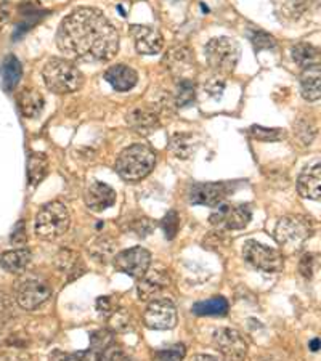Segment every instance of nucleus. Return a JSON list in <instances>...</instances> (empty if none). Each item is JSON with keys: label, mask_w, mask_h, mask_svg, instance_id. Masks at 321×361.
Returning <instances> with one entry per match:
<instances>
[{"label": "nucleus", "mask_w": 321, "mask_h": 361, "mask_svg": "<svg viewBox=\"0 0 321 361\" xmlns=\"http://www.w3.org/2000/svg\"><path fill=\"white\" fill-rule=\"evenodd\" d=\"M56 45L69 60L103 63L118 54L119 32L100 10L78 8L63 18Z\"/></svg>", "instance_id": "f257e3e1"}, {"label": "nucleus", "mask_w": 321, "mask_h": 361, "mask_svg": "<svg viewBox=\"0 0 321 361\" xmlns=\"http://www.w3.org/2000/svg\"><path fill=\"white\" fill-rule=\"evenodd\" d=\"M42 78L50 92L68 95L84 85V75L73 61L66 58H50L42 69Z\"/></svg>", "instance_id": "f03ea898"}, {"label": "nucleus", "mask_w": 321, "mask_h": 361, "mask_svg": "<svg viewBox=\"0 0 321 361\" xmlns=\"http://www.w3.org/2000/svg\"><path fill=\"white\" fill-rule=\"evenodd\" d=\"M155 166L156 153L153 148L143 143H135L122 149L116 159V172L127 182H138L150 176Z\"/></svg>", "instance_id": "7ed1b4c3"}, {"label": "nucleus", "mask_w": 321, "mask_h": 361, "mask_svg": "<svg viewBox=\"0 0 321 361\" xmlns=\"http://www.w3.org/2000/svg\"><path fill=\"white\" fill-rule=\"evenodd\" d=\"M69 225H71V214H69L66 204L61 201H52L40 207L36 215L34 230H36L39 238L52 241L63 236L68 231Z\"/></svg>", "instance_id": "20e7f679"}, {"label": "nucleus", "mask_w": 321, "mask_h": 361, "mask_svg": "<svg viewBox=\"0 0 321 361\" xmlns=\"http://www.w3.org/2000/svg\"><path fill=\"white\" fill-rule=\"evenodd\" d=\"M315 233V224L305 215H286L275 226V240L286 250H299Z\"/></svg>", "instance_id": "39448f33"}, {"label": "nucleus", "mask_w": 321, "mask_h": 361, "mask_svg": "<svg viewBox=\"0 0 321 361\" xmlns=\"http://www.w3.org/2000/svg\"><path fill=\"white\" fill-rule=\"evenodd\" d=\"M206 61L209 68L219 75L231 74L239 61V45L230 37H215L209 40L206 49H204Z\"/></svg>", "instance_id": "423d86ee"}, {"label": "nucleus", "mask_w": 321, "mask_h": 361, "mask_svg": "<svg viewBox=\"0 0 321 361\" xmlns=\"http://www.w3.org/2000/svg\"><path fill=\"white\" fill-rule=\"evenodd\" d=\"M243 259L254 269L267 273L281 271L284 265V259L279 250L257 241H246L243 244Z\"/></svg>", "instance_id": "0eeeda50"}, {"label": "nucleus", "mask_w": 321, "mask_h": 361, "mask_svg": "<svg viewBox=\"0 0 321 361\" xmlns=\"http://www.w3.org/2000/svg\"><path fill=\"white\" fill-rule=\"evenodd\" d=\"M253 219L250 207L246 204H220L217 211L211 214L209 222L222 230H243Z\"/></svg>", "instance_id": "6e6552de"}, {"label": "nucleus", "mask_w": 321, "mask_h": 361, "mask_svg": "<svg viewBox=\"0 0 321 361\" xmlns=\"http://www.w3.org/2000/svg\"><path fill=\"white\" fill-rule=\"evenodd\" d=\"M145 324L155 331H171L177 326V308L169 299H153L145 310Z\"/></svg>", "instance_id": "1a4fd4ad"}, {"label": "nucleus", "mask_w": 321, "mask_h": 361, "mask_svg": "<svg viewBox=\"0 0 321 361\" xmlns=\"http://www.w3.org/2000/svg\"><path fill=\"white\" fill-rule=\"evenodd\" d=\"M113 264H114V269L118 271L140 279L150 270L151 254L147 249L138 247V246L132 249H126L122 250V252L116 254V257L113 259Z\"/></svg>", "instance_id": "9d476101"}, {"label": "nucleus", "mask_w": 321, "mask_h": 361, "mask_svg": "<svg viewBox=\"0 0 321 361\" xmlns=\"http://www.w3.org/2000/svg\"><path fill=\"white\" fill-rule=\"evenodd\" d=\"M214 347L229 361H243L248 355V342L236 329L220 328L212 336Z\"/></svg>", "instance_id": "9b49d317"}, {"label": "nucleus", "mask_w": 321, "mask_h": 361, "mask_svg": "<svg viewBox=\"0 0 321 361\" xmlns=\"http://www.w3.org/2000/svg\"><path fill=\"white\" fill-rule=\"evenodd\" d=\"M231 193L229 183H195L188 188L190 204H200V206L219 207L226 201Z\"/></svg>", "instance_id": "f8f14e48"}, {"label": "nucleus", "mask_w": 321, "mask_h": 361, "mask_svg": "<svg viewBox=\"0 0 321 361\" xmlns=\"http://www.w3.org/2000/svg\"><path fill=\"white\" fill-rule=\"evenodd\" d=\"M52 297V288L39 279H26L16 288V302L25 310H36Z\"/></svg>", "instance_id": "ddd939ff"}, {"label": "nucleus", "mask_w": 321, "mask_h": 361, "mask_svg": "<svg viewBox=\"0 0 321 361\" xmlns=\"http://www.w3.org/2000/svg\"><path fill=\"white\" fill-rule=\"evenodd\" d=\"M131 32L133 44L140 55H157L164 49V37L156 27L145 25H132Z\"/></svg>", "instance_id": "4468645a"}, {"label": "nucleus", "mask_w": 321, "mask_h": 361, "mask_svg": "<svg viewBox=\"0 0 321 361\" xmlns=\"http://www.w3.org/2000/svg\"><path fill=\"white\" fill-rule=\"evenodd\" d=\"M164 65L169 73L178 79H190L188 75L195 71V54L190 47L180 45L174 47L164 56Z\"/></svg>", "instance_id": "2eb2a0df"}, {"label": "nucleus", "mask_w": 321, "mask_h": 361, "mask_svg": "<svg viewBox=\"0 0 321 361\" xmlns=\"http://www.w3.org/2000/svg\"><path fill=\"white\" fill-rule=\"evenodd\" d=\"M85 206L93 212H103L114 206L116 191L103 182H92L84 193Z\"/></svg>", "instance_id": "dca6fc26"}, {"label": "nucleus", "mask_w": 321, "mask_h": 361, "mask_svg": "<svg viewBox=\"0 0 321 361\" xmlns=\"http://www.w3.org/2000/svg\"><path fill=\"white\" fill-rule=\"evenodd\" d=\"M297 191L302 197L312 201H320L321 197V166L320 162H313L305 167L297 180Z\"/></svg>", "instance_id": "f3484780"}, {"label": "nucleus", "mask_w": 321, "mask_h": 361, "mask_svg": "<svg viewBox=\"0 0 321 361\" xmlns=\"http://www.w3.org/2000/svg\"><path fill=\"white\" fill-rule=\"evenodd\" d=\"M169 286V275L162 270H148L140 278L138 297L142 300H153L156 295Z\"/></svg>", "instance_id": "a211bd4d"}, {"label": "nucleus", "mask_w": 321, "mask_h": 361, "mask_svg": "<svg viewBox=\"0 0 321 361\" xmlns=\"http://www.w3.org/2000/svg\"><path fill=\"white\" fill-rule=\"evenodd\" d=\"M126 121L131 129H133L142 135H148L156 129H159L161 122L157 114L150 108H135L128 111L126 116Z\"/></svg>", "instance_id": "6ab92c4d"}, {"label": "nucleus", "mask_w": 321, "mask_h": 361, "mask_svg": "<svg viewBox=\"0 0 321 361\" xmlns=\"http://www.w3.org/2000/svg\"><path fill=\"white\" fill-rule=\"evenodd\" d=\"M104 80L118 92H128L138 82V74L135 69L126 65H114L104 73Z\"/></svg>", "instance_id": "aec40b11"}, {"label": "nucleus", "mask_w": 321, "mask_h": 361, "mask_svg": "<svg viewBox=\"0 0 321 361\" xmlns=\"http://www.w3.org/2000/svg\"><path fill=\"white\" fill-rule=\"evenodd\" d=\"M44 95L36 89H25L18 95V108L28 119H36L44 111Z\"/></svg>", "instance_id": "412c9836"}, {"label": "nucleus", "mask_w": 321, "mask_h": 361, "mask_svg": "<svg viewBox=\"0 0 321 361\" xmlns=\"http://www.w3.org/2000/svg\"><path fill=\"white\" fill-rule=\"evenodd\" d=\"M32 260V254L28 247H20L15 250H7L0 255V267L8 273H23Z\"/></svg>", "instance_id": "4be33fe9"}, {"label": "nucleus", "mask_w": 321, "mask_h": 361, "mask_svg": "<svg viewBox=\"0 0 321 361\" xmlns=\"http://www.w3.org/2000/svg\"><path fill=\"white\" fill-rule=\"evenodd\" d=\"M55 267L63 273V275H68L71 278H78L85 271L83 260H80V255L71 249H61L60 252L56 254Z\"/></svg>", "instance_id": "5701e85b"}, {"label": "nucleus", "mask_w": 321, "mask_h": 361, "mask_svg": "<svg viewBox=\"0 0 321 361\" xmlns=\"http://www.w3.org/2000/svg\"><path fill=\"white\" fill-rule=\"evenodd\" d=\"M301 93L307 102L315 103L321 97V74L320 66L303 69L301 75Z\"/></svg>", "instance_id": "b1692460"}, {"label": "nucleus", "mask_w": 321, "mask_h": 361, "mask_svg": "<svg viewBox=\"0 0 321 361\" xmlns=\"http://www.w3.org/2000/svg\"><path fill=\"white\" fill-rule=\"evenodd\" d=\"M291 56L302 69L320 66V50L312 44H297L291 49Z\"/></svg>", "instance_id": "393cba45"}, {"label": "nucleus", "mask_w": 321, "mask_h": 361, "mask_svg": "<svg viewBox=\"0 0 321 361\" xmlns=\"http://www.w3.org/2000/svg\"><path fill=\"white\" fill-rule=\"evenodd\" d=\"M49 173V159L44 153H31L28 159V182L37 186Z\"/></svg>", "instance_id": "a878e982"}, {"label": "nucleus", "mask_w": 321, "mask_h": 361, "mask_svg": "<svg viewBox=\"0 0 321 361\" xmlns=\"http://www.w3.org/2000/svg\"><path fill=\"white\" fill-rule=\"evenodd\" d=\"M191 312L196 317H225L229 313V302L224 297H214V299L198 302L193 305Z\"/></svg>", "instance_id": "bb28decb"}, {"label": "nucleus", "mask_w": 321, "mask_h": 361, "mask_svg": "<svg viewBox=\"0 0 321 361\" xmlns=\"http://www.w3.org/2000/svg\"><path fill=\"white\" fill-rule=\"evenodd\" d=\"M21 75H23V68H21L20 60L15 55H8L4 60V65H2V80H4L5 89L13 90L21 80Z\"/></svg>", "instance_id": "cd10ccee"}, {"label": "nucleus", "mask_w": 321, "mask_h": 361, "mask_svg": "<svg viewBox=\"0 0 321 361\" xmlns=\"http://www.w3.org/2000/svg\"><path fill=\"white\" fill-rule=\"evenodd\" d=\"M169 148L178 159H188L195 153V137L191 133H175L169 142Z\"/></svg>", "instance_id": "c85d7f7f"}, {"label": "nucleus", "mask_w": 321, "mask_h": 361, "mask_svg": "<svg viewBox=\"0 0 321 361\" xmlns=\"http://www.w3.org/2000/svg\"><path fill=\"white\" fill-rule=\"evenodd\" d=\"M172 102L178 108H185L195 102V82L191 79H178Z\"/></svg>", "instance_id": "c756f323"}, {"label": "nucleus", "mask_w": 321, "mask_h": 361, "mask_svg": "<svg viewBox=\"0 0 321 361\" xmlns=\"http://www.w3.org/2000/svg\"><path fill=\"white\" fill-rule=\"evenodd\" d=\"M108 323L111 326V329L118 331V333H127V331H131V318H128V313L121 310V308H114L111 310L107 317Z\"/></svg>", "instance_id": "7c9ffc66"}, {"label": "nucleus", "mask_w": 321, "mask_h": 361, "mask_svg": "<svg viewBox=\"0 0 321 361\" xmlns=\"http://www.w3.org/2000/svg\"><path fill=\"white\" fill-rule=\"evenodd\" d=\"M100 355L93 350H85V352H75V353H66L61 350H55L50 355L49 361H98Z\"/></svg>", "instance_id": "2f4dec72"}, {"label": "nucleus", "mask_w": 321, "mask_h": 361, "mask_svg": "<svg viewBox=\"0 0 321 361\" xmlns=\"http://www.w3.org/2000/svg\"><path fill=\"white\" fill-rule=\"evenodd\" d=\"M294 133L303 145H310L317 137V127L310 119H299L294 126Z\"/></svg>", "instance_id": "473e14b6"}, {"label": "nucleus", "mask_w": 321, "mask_h": 361, "mask_svg": "<svg viewBox=\"0 0 321 361\" xmlns=\"http://www.w3.org/2000/svg\"><path fill=\"white\" fill-rule=\"evenodd\" d=\"M249 133L250 137L254 140H259V142H279L286 135L283 129H268V127L262 126H253L249 129Z\"/></svg>", "instance_id": "72a5a7b5"}, {"label": "nucleus", "mask_w": 321, "mask_h": 361, "mask_svg": "<svg viewBox=\"0 0 321 361\" xmlns=\"http://www.w3.org/2000/svg\"><path fill=\"white\" fill-rule=\"evenodd\" d=\"M109 345H113V336H111V333H108V331L100 329V331H95V333H92L90 350L102 355Z\"/></svg>", "instance_id": "f704fd0d"}, {"label": "nucleus", "mask_w": 321, "mask_h": 361, "mask_svg": "<svg viewBox=\"0 0 321 361\" xmlns=\"http://www.w3.org/2000/svg\"><path fill=\"white\" fill-rule=\"evenodd\" d=\"M186 348L183 343H174V345L157 352V361H183Z\"/></svg>", "instance_id": "c9c22d12"}, {"label": "nucleus", "mask_w": 321, "mask_h": 361, "mask_svg": "<svg viewBox=\"0 0 321 361\" xmlns=\"http://www.w3.org/2000/svg\"><path fill=\"white\" fill-rule=\"evenodd\" d=\"M162 230H164V235L167 240H174L175 236H177L178 228H180V219H178V214L175 211H171L166 214V217L162 219L161 222Z\"/></svg>", "instance_id": "e433bc0d"}, {"label": "nucleus", "mask_w": 321, "mask_h": 361, "mask_svg": "<svg viewBox=\"0 0 321 361\" xmlns=\"http://www.w3.org/2000/svg\"><path fill=\"white\" fill-rule=\"evenodd\" d=\"M250 40H253V44H254L257 51L277 49V40L273 39L270 34H267L264 31H254L253 34H250Z\"/></svg>", "instance_id": "4c0bfd02"}, {"label": "nucleus", "mask_w": 321, "mask_h": 361, "mask_svg": "<svg viewBox=\"0 0 321 361\" xmlns=\"http://www.w3.org/2000/svg\"><path fill=\"white\" fill-rule=\"evenodd\" d=\"M317 262H318V255L317 254H312L308 252L303 255L301 259V264H299V271L303 278L310 279L315 273V269H317Z\"/></svg>", "instance_id": "58836bf2"}, {"label": "nucleus", "mask_w": 321, "mask_h": 361, "mask_svg": "<svg viewBox=\"0 0 321 361\" xmlns=\"http://www.w3.org/2000/svg\"><path fill=\"white\" fill-rule=\"evenodd\" d=\"M98 361H132L131 358L127 357V355L121 350V348L114 347V345H109L107 350H104Z\"/></svg>", "instance_id": "ea45409f"}, {"label": "nucleus", "mask_w": 321, "mask_h": 361, "mask_svg": "<svg viewBox=\"0 0 321 361\" xmlns=\"http://www.w3.org/2000/svg\"><path fill=\"white\" fill-rule=\"evenodd\" d=\"M132 230L135 231L138 236H147L153 231V222L148 220L147 217H142L140 220H137V222L132 224Z\"/></svg>", "instance_id": "a19ab883"}, {"label": "nucleus", "mask_w": 321, "mask_h": 361, "mask_svg": "<svg viewBox=\"0 0 321 361\" xmlns=\"http://www.w3.org/2000/svg\"><path fill=\"white\" fill-rule=\"evenodd\" d=\"M92 252H93V255H97V257L100 259V260L107 259V255L111 252V244L107 243V241L100 240V241H98V243L95 244V246H93Z\"/></svg>", "instance_id": "79ce46f5"}, {"label": "nucleus", "mask_w": 321, "mask_h": 361, "mask_svg": "<svg viewBox=\"0 0 321 361\" xmlns=\"http://www.w3.org/2000/svg\"><path fill=\"white\" fill-rule=\"evenodd\" d=\"M224 79L222 78H215L211 84H207L206 85V90H207V93L209 95H214V97H217V95H220L222 92H224Z\"/></svg>", "instance_id": "37998d69"}, {"label": "nucleus", "mask_w": 321, "mask_h": 361, "mask_svg": "<svg viewBox=\"0 0 321 361\" xmlns=\"http://www.w3.org/2000/svg\"><path fill=\"white\" fill-rule=\"evenodd\" d=\"M113 302H111L109 297H100V299L97 300V308L98 312L102 313V317H107L108 313L113 310Z\"/></svg>", "instance_id": "c03bdc74"}, {"label": "nucleus", "mask_w": 321, "mask_h": 361, "mask_svg": "<svg viewBox=\"0 0 321 361\" xmlns=\"http://www.w3.org/2000/svg\"><path fill=\"white\" fill-rule=\"evenodd\" d=\"M26 240V231L25 228H23V222H20L18 225H16V228L13 230V233H11V243L18 244V243H23Z\"/></svg>", "instance_id": "a18cd8bd"}, {"label": "nucleus", "mask_w": 321, "mask_h": 361, "mask_svg": "<svg viewBox=\"0 0 321 361\" xmlns=\"http://www.w3.org/2000/svg\"><path fill=\"white\" fill-rule=\"evenodd\" d=\"M8 15H10V11H8L7 0H0V27H2L5 23H7Z\"/></svg>", "instance_id": "49530a36"}, {"label": "nucleus", "mask_w": 321, "mask_h": 361, "mask_svg": "<svg viewBox=\"0 0 321 361\" xmlns=\"http://www.w3.org/2000/svg\"><path fill=\"white\" fill-rule=\"evenodd\" d=\"M193 361H220V360L211 357V355H198V357L193 358Z\"/></svg>", "instance_id": "de8ad7c7"}, {"label": "nucleus", "mask_w": 321, "mask_h": 361, "mask_svg": "<svg viewBox=\"0 0 321 361\" xmlns=\"http://www.w3.org/2000/svg\"><path fill=\"white\" fill-rule=\"evenodd\" d=\"M310 347H312V350H313V352H318V348H320V341H318V339H313V341H312V343H310Z\"/></svg>", "instance_id": "09e8293b"}, {"label": "nucleus", "mask_w": 321, "mask_h": 361, "mask_svg": "<svg viewBox=\"0 0 321 361\" xmlns=\"http://www.w3.org/2000/svg\"><path fill=\"white\" fill-rule=\"evenodd\" d=\"M133 2H140V0H133Z\"/></svg>", "instance_id": "8fccbe9b"}]
</instances>
